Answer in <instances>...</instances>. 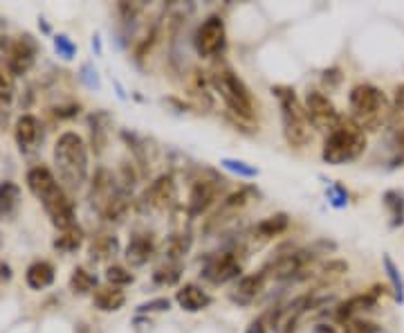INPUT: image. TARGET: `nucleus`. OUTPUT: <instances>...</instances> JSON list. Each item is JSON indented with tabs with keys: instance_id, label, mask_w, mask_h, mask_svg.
Masks as SVG:
<instances>
[{
	"instance_id": "1",
	"label": "nucleus",
	"mask_w": 404,
	"mask_h": 333,
	"mask_svg": "<svg viewBox=\"0 0 404 333\" xmlns=\"http://www.w3.org/2000/svg\"><path fill=\"white\" fill-rule=\"evenodd\" d=\"M27 187L43 203L45 214L50 217L52 225L59 228V232L76 225L74 223V205L68 199V194L64 192V187L56 183L54 174L48 169V166H34V169H29Z\"/></svg>"
},
{
	"instance_id": "2",
	"label": "nucleus",
	"mask_w": 404,
	"mask_h": 333,
	"mask_svg": "<svg viewBox=\"0 0 404 333\" xmlns=\"http://www.w3.org/2000/svg\"><path fill=\"white\" fill-rule=\"evenodd\" d=\"M54 166L68 189H81L88 180V146L81 135L66 131L54 144Z\"/></svg>"
},
{
	"instance_id": "3",
	"label": "nucleus",
	"mask_w": 404,
	"mask_h": 333,
	"mask_svg": "<svg viewBox=\"0 0 404 333\" xmlns=\"http://www.w3.org/2000/svg\"><path fill=\"white\" fill-rule=\"evenodd\" d=\"M366 151V131L353 117H341L323 142L321 158L328 164H346Z\"/></svg>"
},
{
	"instance_id": "4",
	"label": "nucleus",
	"mask_w": 404,
	"mask_h": 333,
	"mask_svg": "<svg viewBox=\"0 0 404 333\" xmlns=\"http://www.w3.org/2000/svg\"><path fill=\"white\" fill-rule=\"evenodd\" d=\"M348 101H350L353 119L364 131H378L388 122L391 104H388V99L384 97L380 88L370 84H357L350 90Z\"/></svg>"
},
{
	"instance_id": "5",
	"label": "nucleus",
	"mask_w": 404,
	"mask_h": 333,
	"mask_svg": "<svg viewBox=\"0 0 404 333\" xmlns=\"http://www.w3.org/2000/svg\"><path fill=\"white\" fill-rule=\"evenodd\" d=\"M272 95L278 99V109H281V124H283V135L290 146H305L313 138L310 133V122L305 117L303 104L299 101L294 88L290 86H274Z\"/></svg>"
},
{
	"instance_id": "6",
	"label": "nucleus",
	"mask_w": 404,
	"mask_h": 333,
	"mask_svg": "<svg viewBox=\"0 0 404 333\" xmlns=\"http://www.w3.org/2000/svg\"><path fill=\"white\" fill-rule=\"evenodd\" d=\"M211 86L213 90L223 97L227 109L245 119L254 117V97L245 81L238 77L234 70L229 68H216L211 74Z\"/></svg>"
},
{
	"instance_id": "7",
	"label": "nucleus",
	"mask_w": 404,
	"mask_h": 333,
	"mask_svg": "<svg viewBox=\"0 0 404 333\" xmlns=\"http://www.w3.org/2000/svg\"><path fill=\"white\" fill-rule=\"evenodd\" d=\"M303 111H305L310 126L325 131V133H330L341 119V115L335 109V104L328 99V95H323L321 90H308L305 101H303Z\"/></svg>"
},
{
	"instance_id": "8",
	"label": "nucleus",
	"mask_w": 404,
	"mask_h": 333,
	"mask_svg": "<svg viewBox=\"0 0 404 333\" xmlns=\"http://www.w3.org/2000/svg\"><path fill=\"white\" fill-rule=\"evenodd\" d=\"M225 41H227V29L221 16H209L207 21H202L193 34L196 52L202 59H211L218 52H223Z\"/></svg>"
},
{
	"instance_id": "9",
	"label": "nucleus",
	"mask_w": 404,
	"mask_h": 333,
	"mask_svg": "<svg viewBox=\"0 0 404 333\" xmlns=\"http://www.w3.org/2000/svg\"><path fill=\"white\" fill-rule=\"evenodd\" d=\"M176 203H178V187L171 174H162L160 178H155L142 196V207L151 212H166Z\"/></svg>"
},
{
	"instance_id": "10",
	"label": "nucleus",
	"mask_w": 404,
	"mask_h": 333,
	"mask_svg": "<svg viewBox=\"0 0 404 333\" xmlns=\"http://www.w3.org/2000/svg\"><path fill=\"white\" fill-rule=\"evenodd\" d=\"M36 52H39V45L29 34L7 45V68L14 77H23V74L32 70L36 61Z\"/></svg>"
},
{
	"instance_id": "11",
	"label": "nucleus",
	"mask_w": 404,
	"mask_h": 333,
	"mask_svg": "<svg viewBox=\"0 0 404 333\" xmlns=\"http://www.w3.org/2000/svg\"><path fill=\"white\" fill-rule=\"evenodd\" d=\"M241 272H243V266L238 262V257L234 252H221L207 262L202 275H205V279H209L211 284L221 286V284H227L231 279H238Z\"/></svg>"
},
{
	"instance_id": "12",
	"label": "nucleus",
	"mask_w": 404,
	"mask_h": 333,
	"mask_svg": "<svg viewBox=\"0 0 404 333\" xmlns=\"http://www.w3.org/2000/svg\"><path fill=\"white\" fill-rule=\"evenodd\" d=\"M310 262H313V252L310 250H294V252L276 257L263 272H266V275H272L274 279H292V277H297L299 272H303Z\"/></svg>"
},
{
	"instance_id": "13",
	"label": "nucleus",
	"mask_w": 404,
	"mask_h": 333,
	"mask_svg": "<svg viewBox=\"0 0 404 333\" xmlns=\"http://www.w3.org/2000/svg\"><path fill=\"white\" fill-rule=\"evenodd\" d=\"M221 192V180L216 178H198L191 185V194H189V203H186V209H189L191 217H200L202 212H207L216 199H218Z\"/></svg>"
},
{
	"instance_id": "14",
	"label": "nucleus",
	"mask_w": 404,
	"mask_h": 333,
	"mask_svg": "<svg viewBox=\"0 0 404 333\" xmlns=\"http://www.w3.org/2000/svg\"><path fill=\"white\" fill-rule=\"evenodd\" d=\"M378 295H380V289L375 286V289H370L368 293L353 295L346 302H341V304L337 307V311H335L337 320L346 322V320H353V317H360L366 311H373L378 307Z\"/></svg>"
},
{
	"instance_id": "15",
	"label": "nucleus",
	"mask_w": 404,
	"mask_h": 333,
	"mask_svg": "<svg viewBox=\"0 0 404 333\" xmlns=\"http://www.w3.org/2000/svg\"><path fill=\"white\" fill-rule=\"evenodd\" d=\"M14 138H16L19 149L27 154V151H34L43 140V126L34 115H21L16 129H14Z\"/></svg>"
},
{
	"instance_id": "16",
	"label": "nucleus",
	"mask_w": 404,
	"mask_h": 333,
	"mask_svg": "<svg viewBox=\"0 0 404 333\" xmlns=\"http://www.w3.org/2000/svg\"><path fill=\"white\" fill-rule=\"evenodd\" d=\"M266 272H252V275H243L236 284L234 293H231V299L238 302V304H252V302L261 295V291L266 289Z\"/></svg>"
},
{
	"instance_id": "17",
	"label": "nucleus",
	"mask_w": 404,
	"mask_h": 333,
	"mask_svg": "<svg viewBox=\"0 0 404 333\" xmlns=\"http://www.w3.org/2000/svg\"><path fill=\"white\" fill-rule=\"evenodd\" d=\"M176 302L178 307L189 311V313H198V311H205L211 304V297L207 291H202V286L198 284H184L182 289L176 293Z\"/></svg>"
},
{
	"instance_id": "18",
	"label": "nucleus",
	"mask_w": 404,
	"mask_h": 333,
	"mask_svg": "<svg viewBox=\"0 0 404 333\" xmlns=\"http://www.w3.org/2000/svg\"><path fill=\"white\" fill-rule=\"evenodd\" d=\"M155 254V241L151 234H135L126 246V262L135 268L148 264V259Z\"/></svg>"
},
{
	"instance_id": "19",
	"label": "nucleus",
	"mask_w": 404,
	"mask_h": 333,
	"mask_svg": "<svg viewBox=\"0 0 404 333\" xmlns=\"http://www.w3.org/2000/svg\"><path fill=\"white\" fill-rule=\"evenodd\" d=\"M92 304H95L103 313H115V311H119L123 304H126V295H123L121 289L111 286V284L97 286L95 293H92Z\"/></svg>"
},
{
	"instance_id": "20",
	"label": "nucleus",
	"mask_w": 404,
	"mask_h": 333,
	"mask_svg": "<svg viewBox=\"0 0 404 333\" xmlns=\"http://www.w3.org/2000/svg\"><path fill=\"white\" fill-rule=\"evenodd\" d=\"M25 282L32 291H43L54 284V266L50 262H34L25 270Z\"/></svg>"
},
{
	"instance_id": "21",
	"label": "nucleus",
	"mask_w": 404,
	"mask_h": 333,
	"mask_svg": "<svg viewBox=\"0 0 404 333\" xmlns=\"http://www.w3.org/2000/svg\"><path fill=\"white\" fill-rule=\"evenodd\" d=\"M288 225H290V219L288 214H272L268 219H263L261 223H256V228H254V239L258 241H270L278 234H283L288 230Z\"/></svg>"
},
{
	"instance_id": "22",
	"label": "nucleus",
	"mask_w": 404,
	"mask_h": 333,
	"mask_svg": "<svg viewBox=\"0 0 404 333\" xmlns=\"http://www.w3.org/2000/svg\"><path fill=\"white\" fill-rule=\"evenodd\" d=\"M21 203V187L11 180H5L0 183V219H9L14 217V212L19 209Z\"/></svg>"
},
{
	"instance_id": "23",
	"label": "nucleus",
	"mask_w": 404,
	"mask_h": 333,
	"mask_svg": "<svg viewBox=\"0 0 404 333\" xmlns=\"http://www.w3.org/2000/svg\"><path fill=\"white\" fill-rule=\"evenodd\" d=\"M108 126H111V115L108 113H95L90 115V135H92V149L101 154L108 142Z\"/></svg>"
},
{
	"instance_id": "24",
	"label": "nucleus",
	"mask_w": 404,
	"mask_h": 333,
	"mask_svg": "<svg viewBox=\"0 0 404 333\" xmlns=\"http://www.w3.org/2000/svg\"><path fill=\"white\" fill-rule=\"evenodd\" d=\"M191 248V237L189 234H171L164 244V254H166V262H176L180 264L182 257L189 252Z\"/></svg>"
},
{
	"instance_id": "25",
	"label": "nucleus",
	"mask_w": 404,
	"mask_h": 333,
	"mask_svg": "<svg viewBox=\"0 0 404 333\" xmlns=\"http://www.w3.org/2000/svg\"><path fill=\"white\" fill-rule=\"evenodd\" d=\"M84 244V232L79 225H72L68 230H61V234L54 239V248L59 252H74L79 250Z\"/></svg>"
},
{
	"instance_id": "26",
	"label": "nucleus",
	"mask_w": 404,
	"mask_h": 333,
	"mask_svg": "<svg viewBox=\"0 0 404 333\" xmlns=\"http://www.w3.org/2000/svg\"><path fill=\"white\" fill-rule=\"evenodd\" d=\"M97 289V279L90 275L86 268H74L72 275H70V291L74 295H88V293H95Z\"/></svg>"
},
{
	"instance_id": "27",
	"label": "nucleus",
	"mask_w": 404,
	"mask_h": 333,
	"mask_svg": "<svg viewBox=\"0 0 404 333\" xmlns=\"http://www.w3.org/2000/svg\"><path fill=\"white\" fill-rule=\"evenodd\" d=\"M16 95V77L9 72L7 61L0 64V109H7Z\"/></svg>"
},
{
	"instance_id": "28",
	"label": "nucleus",
	"mask_w": 404,
	"mask_h": 333,
	"mask_svg": "<svg viewBox=\"0 0 404 333\" xmlns=\"http://www.w3.org/2000/svg\"><path fill=\"white\" fill-rule=\"evenodd\" d=\"M247 199H250V189H238L234 194H229L227 199L221 203V209H218V214H216V221H221V217H231L234 212L245 207Z\"/></svg>"
},
{
	"instance_id": "29",
	"label": "nucleus",
	"mask_w": 404,
	"mask_h": 333,
	"mask_svg": "<svg viewBox=\"0 0 404 333\" xmlns=\"http://www.w3.org/2000/svg\"><path fill=\"white\" fill-rule=\"evenodd\" d=\"M382 264H384V270H386V277H388V282H391V291H393V297H395V302H404V282H402V275H400V270H398V266L393 264V259L388 254H384V259H382Z\"/></svg>"
},
{
	"instance_id": "30",
	"label": "nucleus",
	"mask_w": 404,
	"mask_h": 333,
	"mask_svg": "<svg viewBox=\"0 0 404 333\" xmlns=\"http://www.w3.org/2000/svg\"><path fill=\"white\" fill-rule=\"evenodd\" d=\"M384 205L391 212V223L402 225L404 223V199L398 192H386L384 194Z\"/></svg>"
},
{
	"instance_id": "31",
	"label": "nucleus",
	"mask_w": 404,
	"mask_h": 333,
	"mask_svg": "<svg viewBox=\"0 0 404 333\" xmlns=\"http://www.w3.org/2000/svg\"><path fill=\"white\" fill-rule=\"evenodd\" d=\"M221 166H225L227 172L236 174L241 178H256L258 176V169L254 164L245 162V160H236V158H223L221 160Z\"/></svg>"
},
{
	"instance_id": "32",
	"label": "nucleus",
	"mask_w": 404,
	"mask_h": 333,
	"mask_svg": "<svg viewBox=\"0 0 404 333\" xmlns=\"http://www.w3.org/2000/svg\"><path fill=\"white\" fill-rule=\"evenodd\" d=\"M180 270H182L180 264L166 262V266H162V268H158L153 272V282L160 284V286H171V284H176L180 279Z\"/></svg>"
},
{
	"instance_id": "33",
	"label": "nucleus",
	"mask_w": 404,
	"mask_h": 333,
	"mask_svg": "<svg viewBox=\"0 0 404 333\" xmlns=\"http://www.w3.org/2000/svg\"><path fill=\"white\" fill-rule=\"evenodd\" d=\"M115 250H117V239L115 237H106V234L97 237L95 244H92V248H90L92 257L97 254V259H103V257L115 254Z\"/></svg>"
},
{
	"instance_id": "34",
	"label": "nucleus",
	"mask_w": 404,
	"mask_h": 333,
	"mask_svg": "<svg viewBox=\"0 0 404 333\" xmlns=\"http://www.w3.org/2000/svg\"><path fill=\"white\" fill-rule=\"evenodd\" d=\"M391 151H393V156H391V166H398L404 162V122L393 131L391 135Z\"/></svg>"
},
{
	"instance_id": "35",
	"label": "nucleus",
	"mask_w": 404,
	"mask_h": 333,
	"mask_svg": "<svg viewBox=\"0 0 404 333\" xmlns=\"http://www.w3.org/2000/svg\"><path fill=\"white\" fill-rule=\"evenodd\" d=\"M341 327H344V333H380V327L364 317H353V320L341 322Z\"/></svg>"
},
{
	"instance_id": "36",
	"label": "nucleus",
	"mask_w": 404,
	"mask_h": 333,
	"mask_svg": "<svg viewBox=\"0 0 404 333\" xmlns=\"http://www.w3.org/2000/svg\"><path fill=\"white\" fill-rule=\"evenodd\" d=\"M106 279H108V284H111V286H117V289H121V286H126V284H133V275L121 266L108 268L106 270Z\"/></svg>"
},
{
	"instance_id": "37",
	"label": "nucleus",
	"mask_w": 404,
	"mask_h": 333,
	"mask_svg": "<svg viewBox=\"0 0 404 333\" xmlns=\"http://www.w3.org/2000/svg\"><path fill=\"white\" fill-rule=\"evenodd\" d=\"M346 270H348V264H344V262H330L328 266H325L319 272V275H321L323 284H330V282H335V279H339L341 275H344Z\"/></svg>"
},
{
	"instance_id": "38",
	"label": "nucleus",
	"mask_w": 404,
	"mask_h": 333,
	"mask_svg": "<svg viewBox=\"0 0 404 333\" xmlns=\"http://www.w3.org/2000/svg\"><path fill=\"white\" fill-rule=\"evenodd\" d=\"M54 48H56L59 56H64V59H74V54H76V45L66 34L54 36Z\"/></svg>"
},
{
	"instance_id": "39",
	"label": "nucleus",
	"mask_w": 404,
	"mask_h": 333,
	"mask_svg": "<svg viewBox=\"0 0 404 333\" xmlns=\"http://www.w3.org/2000/svg\"><path fill=\"white\" fill-rule=\"evenodd\" d=\"M328 199H330V203H333L335 207H344V205L348 203V192L337 183V185H333V187L328 189Z\"/></svg>"
},
{
	"instance_id": "40",
	"label": "nucleus",
	"mask_w": 404,
	"mask_h": 333,
	"mask_svg": "<svg viewBox=\"0 0 404 333\" xmlns=\"http://www.w3.org/2000/svg\"><path fill=\"white\" fill-rule=\"evenodd\" d=\"M171 302L166 297H158V299H151L146 304L139 307V313H158V311H168Z\"/></svg>"
},
{
	"instance_id": "41",
	"label": "nucleus",
	"mask_w": 404,
	"mask_h": 333,
	"mask_svg": "<svg viewBox=\"0 0 404 333\" xmlns=\"http://www.w3.org/2000/svg\"><path fill=\"white\" fill-rule=\"evenodd\" d=\"M339 81H341V72H339L337 68H333V70H325V72H323V84L328 86V88L339 86Z\"/></svg>"
},
{
	"instance_id": "42",
	"label": "nucleus",
	"mask_w": 404,
	"mask_h": 333,
	"mask_svg": "<svg viewBox=\"0 0 404 333\" xmlns=\"http://www.w3.org/2000/svg\"><path fill=\"white\" fill-rule=\"evenodd\" d=\"M245 333H268V327H266V317H258V320L250 322Z\"/></svg>"
},
{
	"instance_id": "43",
	"label": "nucleus",
	"mask_w": 404,
	"mask_h": 333,
	"mask_svg": "<svg viewBox=\"0 0 404 333\" xmlns=\"http://www.w3.org/2000/svg\"><path fill=\"white\" fill-rule=\"evenodd\" d=\"M393 104H395V111H402V113H404V86H400V88L395 90Z\"/></svg>"
},
{
	"instance_id": "44",
	"label": "nucleus",
	"mask_w": 404,
	"mask_h": 333,
	"mask_svg": "<svg viewBox=\"0 0 404 333\" xmlns=\"http://www.w3.org/2000/svg\"><path fill=\"white\" fill-rule=\"evenodd\" d=\"M313 333H337L330 324H319V327H315V331Z\"/></svg>"
}]
</instances>
